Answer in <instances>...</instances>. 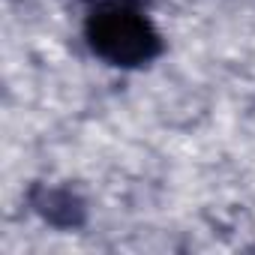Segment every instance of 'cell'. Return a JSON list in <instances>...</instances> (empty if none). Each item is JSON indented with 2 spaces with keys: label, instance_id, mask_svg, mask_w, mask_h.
<instances>
[{
  "label": "cell",
  "instance_id": "obj_1",
  "mask_svg": "<svg viewBox=\"0 0 255 255\" xmlns=\"http://www.w3.org/2000/svg\"><path fill=\"white\" fill-rule=\"evenodd\" d=\"M84 39L99 60L123 69L144 66L162 51L156 27L132 0H105L93 6L84 21Z\"/></svg>",
  "mask_w": 255,
  "mask_h": 255
},
{
  "label": "cell",
  "instance_id": "obj_2",
  "mask_svg": "<svg viewBox=\"0 0 255 255\" xmlns=\"http://www.w3.org/2000/svg\"><path fill=\"white\" fill-rule=\"evenodd\" d=\"M36 210L54 222V225H63V228H75L81 225L84 219V207L81 201L69 192V189H39V198H36Z\"/></svg>",
  "mask_w": 255,
  "mask_h": 255
}]
</instances>
